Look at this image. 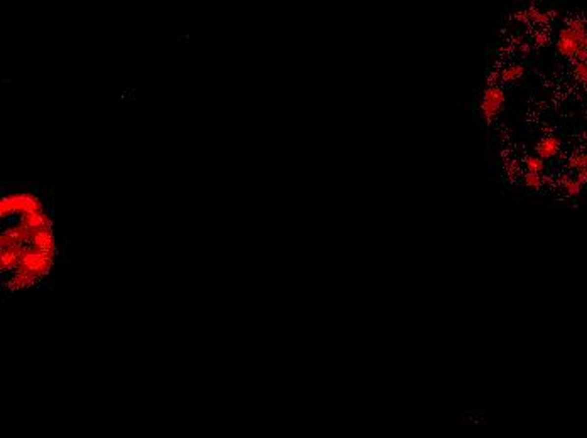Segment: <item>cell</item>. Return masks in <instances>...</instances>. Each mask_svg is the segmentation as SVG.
Returning a JSON list of instances; mask_svg holds the SVG:
<instances>
[{
  "mask_svg": "<svg viewBox=\"0 0 587 438\" xmlns=\"http://www.w3.org/2000/svg\"><path fill=\"white\" fill-rule=\"evenodd\" d=\"M577 180H579V182H582V184L587 182V167L582 169V171H579V174H577Z\"/></svg>",
  "mask_w": 587,
  "mask_h": 438,
  "instance_id": "11",
  "label": "cell"
},
{
  "mask_svg": "<svg viewBox=\"0 0 587 438\" xmlns=\"http://www.w3.org/2000/svg\"><path fill=\"white\" fill-rule=\"evenodd\" d=\"M525 165H526V169H528V172H533V174H540L543 171V167H545L542 157H526Z\"/></svg>",
  "mask_w": 587,
  "mask_h": 438,
  "instance_id": "7",
  "label": "cell"
},
{
  "mask_svg": "<svg viewBox=\"0 0 587 438\" xmlns=\"http://www.w3.org/2000/svg\"><path fill=\"white\" fill-rule=\"evenodd\" d=\"M587 32L586 24L581 19H572L565 29L560 30L557 41V49L562 56L576 59V61H587V53L582 49V37Z\"/></svg>",
  "mask_w": 587,
  "mask_h": 438,
  "instance_id": "2",
  "label": "cell"
},
{
  "mask_svg": "<svg viewBox=\"0 0 587 438\" xmlns=\"http://www.w3.org/2000/svg\"><path fill=\"white\" fill-rule=\"evenodd\" d=\"M582 49L587 53V32L584 34V37H582Z\"/></svg>",
  "mask_w": 587,
  "mask_h": 438,
  "instance_id": "13",
  "label": "cell"
},
{
  "mask_svg": "<svg viewBox=\"0 0 587 438\" xmlns=\"http://www.w3.org/2000/svg\"><path fill=\"white\" fill-rule=\"evenodd\" d=\"M562 184L564 189L569 196H577L582 191V182H579L577 179H569V177H562Z\"/></svg>",
  "mask_w": 587,
  "mask_h": 438,
  "instance_id": "6",
  "label": "cell"
},
{
  "mask_svg": "<svg viewBox=\"0 0 587 438\" xmlns=\"http://www.w3.org/2000/svg\"><path fill=\"white\" fill-rule=\"evenodd\" d=\"M558 148H560V140L557 137H547L538 144L537 152L538 157H542V159H550L558 152Z\"/></svg>",
  "mask_w": 587,
  "mask_h": 438,
  "instance_id": "4",
  "label": "cell"
},
{
  "mask_svg": "<svg viewBox=\"0 0 587 438\" xmlns=\"http://www.w3.org/2000/svg\"><path fill=\"white\" fill-rule=\"evenodd\" d=\"M503 105H505V93H503V89L498 88V86H490L483 94V103H481L483 117L490 121L491 118H494L501 112Z\"/></svg>",
  "mask_w": 587,
  "mask_h": 438,
  "instance_id": "3",
  "label": "cell"
},
{
  "mask_svg": "<svg viewBox=\"0 0 587 438\" xmlns=\"http://www.w3.org/2000/svg\"><path fill=\"white\" fill-rule=\"evenodd\" d=\"M523 73H525V68H523V66H518V64L510 66V68H506L501 73V78H503V81L510 83V81H515V80H518V78H522Z\"/></svg>",
  "mask_w": 587,
  "mask_h": 438,
  "instance_id": "5",
  "label": "cell"
},
{
  "mask_svg": "<svg viewBox=\"0 0 587 438\" xmlns=\"http://www.w3.org/2000/svg\"><path fill=\"white\" fill-rule=\"evenodd\" d=\"M0 221L2 287L19 292L41 283L56 258L53 223L42 199L29 191L7 192L0 201Z\"/></svg>",
  "mask_w": 587,
  "mask_h": 438,
  "instance_id": "1",
  "label": "cell"
},
{
  "mask_svg": "<svg viewBox=\"0 0 587 438\" xmlns=\"http://www.w3.org/2000/svg\"><path fill=\"white\" fill-rule=\"evenodd\" d=\"M525 184L528 185V187H531V189H540L542 184H543V180H542L540 174L528 172V174L525 175Z\"/></svg>",
  "mask_w": 587,
  "mask_h": 438,
  "instance_id": "9",
  "label": "cell"
},
{
  "mask_svg": "<svg viewBox=\"0 0 587 438\" xmlns=\"http://www.w3.org/2000/svg\"><path fill=\"white\" fill-rule=\"evenodd\" d=\"M574 74L579 81H587V61H577L576 68H574Z\"/></svg>",
  "mask_w": 587,
  "mask_h": 438,
  "instance_id": "10",
  "label": "cell"
},
{
  "mask_svg": "<svg viewBox=\"0 0 587 438\" xmlns=\"http://www.w3.org/2000/svg\"><path fill=\"white\" fill-rule=\"evenodd\" d=\"M569 167L576 169V171H582V169H586L587 167V153H579V155L572 157V159L569 160Z\"/></svg>",
  "mask_w": 587,
  "mask_h": 438,
  "instance_id": "8",
  "label": "cell"
},
{
  "mask_svg": "<svg viewBox=\"0 0 587 438\" xmlns=\"http://www.w3.org/2000/svg\"><path fill=\"white\" fill-rule=\"evenodd\" d=\"M537 41H538V44H540V46L547 44V37H545V35H538Z\"/></svg>",
  "mask_w": 587,
  "mask_h": 438,
  "instance_id": "12",
  "label": "cell"
}]
</instances>
